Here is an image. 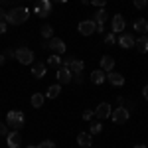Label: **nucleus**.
I'll return each mask as SVG.
<instances>
[{"label":"nucleus","instance_id":"nucleus-1","mask_svg":"<svg viewBox=\"0 0 148 148\" xmlns=\"http://www.w3.org/2000/svg\"><path fill=\"white\" fill-rule=\"evenodd\" d=\"M28 18H30V10H28L26 6H16V8H12L10 12H6V22L14 24V26L24 24Z\"/></svg>","mask_w":148,"mask_h":148},{"label":"nucleus","instance_id":"nucleus-2","mask_svg":"<svg viewBox=\"0 0 148 148\" xmlns=\"http://www.w3.org/2000/svg\"><path fill=\"white\" fill-rule=\"evenodd\" d=\"M6 125L10 126L12 130H20L24 126V113L22 111H10L6 114Z\"/></svg>","mask_w":148,"mask_h":148},{"label":"nucleus","instance_id":"nucleus-3","mask_svg":"<svg viewBox=\"0 0 148 148\" xmlns=\"http://www.w3.org/2000/svg\"><path fill=\"white\" fill-rule=\"evenodd\" d=\"M16 59L22 63V65H32L34 61V51L30 47H18L16 49Z\"/></svg>","mask_w":148,"mask_h":148},{"label":"nucleus","instance_id":"nucleus-4","mask_svg":"<svg viewBox=\"0 0 148 148\" xmlns=\"http://www.w3.org/2000/svg\"><path fill=\"white\" fill-rule=\"evenodd\" d=\"M111 119H113V123H116V125H123V123H126L130 119V111L126 107H116L113 113H111Z\"/></svg>","mask_w":148,"mask_h":148},{"label":"nucleus","instance_id":"nucleus-5","mask_svg":"<svg viewBox=\"0 0 148 148\" xmlns=\"http://www.w3.org/2000/svg\"><path fill=\"white\" fill-rule=\"evenodd\" d=\"M34 12L40 18H47V16L51 14V0H38Z\"/></svg>","mask_w":148,"mask_h":148},{"label":"nucleus","instance_id":"nucleus-6","mask_svg":"<svg viewBox=\"0 0 148 148\" xmlns=\"http://www.w3.org/2000/svg\"><path fill=\"white\" fill-rule=\"evenodd\" d=\"M71 77H73V73H71V69H69V67H65V65L57 67V83H59V85L71 83Z\"/></svg>","mask_w":148,"mask_h":148},{"label":"nucleus","instance_id":"nucleus-7","mask_svg":"<svg viewBox=\"0 0 148 148\" xmlns=\"http://www.w3.org/2000/svg\"><path fill=\"white\" fill-rule=\"evenodd\" d=\"M95 28H97V24L93 22V20H83V22H79V26H77V30H79L81 36L95 34Z\"/></svg>","mask_w":148,"mask_h":148},{"label":"nucleus","instance_id":"nucleus-8","mask_svg":"<svg viewBox=\"0 0 148 148\" xmlns=\"http://www.w3.org/2000/svg\"><path fill=\"white\" fill-rule=\"evenodd\" d=\"M47 47L53 49L57 56H59V53H65V44H63V40H59V38H49V40H47Z\"/></svg>","mask_w":148,"mask_h":148},{"label":"nucleus","instance_id":"nucleus-9","mask_svg":"<svg viewBox=\"0 0 148 148\" xmlns=\"http://www.w3.org/2000/svg\"><path fill=\"white\" fill-rule=\"evenodd\" d=\"M111 113H113V111H111V105H109V103H101V105L95 109V116L101 119V121H103V119H109Z\"/></svg>","mask_w":148,"mask_h":148},{"label":"nucleus","instance_id":"nucleus-10","mask_svg":"<svg viewBox=\"0 0 148 148\" xmlns=\"http://www.w3.org/2000/svg\"><path fill=\"white\" fill-rule=\"evenodd\" d=\"M8 146L10 148H20L22 146V136H20V132L18 130H12V132H8Z\"/></svg>","mask_w":148,"mask_h":148},{"label":"nucleus","instance_id":"nucleus-11","mask_svg":"<svg viewBox=\"0 0 148 148\" xmlns=\"http://www.w3.org/2000/svg\"><path fill=\"white\" fill-rule=\"evenodd\" d=\"M107 79L111 81V85H114V87L125 85V77H123L121 73H116V71H109V73H107Z\"/></svg>","mask_w":148,"mask_h":148},{"label":"nucleus","instance_id":"nucleus-12","mask_svg":"<svg viewBox=\"0 0 148 148\" xmlns=\"http://www.w3.org/2000/svg\"><path fill=\"white\" fill-rule=\"evenodd\" d=\"M32 75H34L36 79H42V77L46 75V63H42V61H36L34 65H32Z\"/></svg>","mask_w":148,"mask_h":148},{"label":"nucleus","instance_id":"nucleus-13","mask_svg":"<svg viewBox=\"0 0 148 148\" xmlns=\"http://www.w3.org/2000/svg\"><path fill=\"white\" fill-rule=\"evenodd\" d=\"M93 134H89V132H79V136H77V144L83 148H91V142H93Z\"/></svg>","mask_w":148,"mask_h":148},{"label":"nucleus","instance_id":"nucleus-14","mask_svg":"<svg viewBox=\"0 0 148 148\" xmlns=\"http://www.w3.org/2000/svg\"><path fill=\"white\" fill-rule=\"evenodd\" d=\"M91 81L95 83V85H101V83L107 81V73H105L103 69H95V71L91 73Z\"/></svg>","mask_w":148,"mask_h":148},{"label":"nucleus","instance_id":"nucleus-15","mask_svg":"<svg viewBox=\"0 0 148 148\" xmlns=\"http://www.w3.org/2000/svg\"><path fill=\"white\" fill-rule=\"evenodd\" d=\"M113 67H114V59L111 56H103L101 57V69L105 73H109V71H113Z\"/></svg>","mask_w":148,"mask_h":148},{"label":"nucleus","instance_id":"nucleus-16","mask_svg":"<svg viewBox=\"0 0 148 148\" xmlns=\"http://www.w3.org/2000/svg\"><path fill=\"white\" fill-rule=\"evenodd\" d=\"M125 30V18L121 16V14H114L113 16V32H123Z\"/></svg>","mask_w":148,"mask_h":148},{"label":"nucleus","instance_id":"nucleus-17","mask_svg":"<svg viewBox=\"0 0 148 148\" xmlns=\"http://www.w3.org/2000/svg\"><path fill=\"white\" fill-rule=\"evenodd\" d=\"M107 20H109V14H107L105 8H99V10L95 12V16H93V22L97 24V26H99V24H105Z\"/></svg>","mask_w":148,"mask_h":148},{"label":"nucleus","instance_id":"nucleus-18","mask_svg":"<svg viewBox=\"0 0 148 148\" xmlns=\"http://www.w3.org/2000/svg\"><path fill=\"white\" fill-rule=\"evenodd\" d=\"M134 46L140 53H146L148 51V36H140L138 40H134Z\"/></svg>","mask_w":148,"mask_h":148},{"label":"nucleus","instance_id":"nucleus-19","mask_svg":"<svg viewBox=\"0 0 148 148\" xmlns=\"http://www.w3.org/2000/svg\"><path fill=\"white\" fill-rule=\"evenodd\" d=\"M119 44L125 47V49H128V47H134V38L130 34H123L121 38H119Z\"/></svg>","mask_w":148,"mask_h":148},{"label":"nucleus","instance_id":"nucleus-20","mask_svg":"<svg viewBox=\"0 0 148 148\" xmlns=\"http://www.w3.org/2000/svg\"><path fill=\"white\" fill-rule=\"evenodd\" d=\"M59 93H61V85H59V83L49 85L47 91H46V99H56V97H59Z\"/></svg>","mask_w":148,"mask_h":148},{"label":"nucleus","instance_id":"nucleus-21","mask_svg":"<svg viewBox=\"0 0 148 148\" xmlns=\"http://www.w3.org/2000/svg\"><path fill=\"white\" fill-rule=\"evenodd\" d=\"M134 30H136L138 34L146 36V34H148V22L144 20V18H138L136 22H134Z\"/></svg>","mask_w":148,"mask_h":148},{"label":"nucleus","instance_id":"nucleus-22","mask_svg":"<svg viewBox=\"0 0 148 148\" xmlns=\"http://www.w3.org/2000/svg\"><path fill=\"white\" fill-rule=\"evenodd\" d=\"M69 69H71L73 75H79V73H83V69H85V63H83L81 59H73L71 65H69Z\"/></svg>","mask_w":148,"mask_h":148},{"label":"nucleus","instance_id":"nucleus-23","mask_svg":"<svg viewBox=\"0 0 148 148\" xmlns=\"http://www.w3.org/2000/svg\"><path fill=\"white\" fill-rule=\"evenodd\" d=\"M44 101H46V95H44V93H34V95H32V107H34V109H40V107L44 105Z\"/></svg>","mask_w":148,"mask_h":148},{"label":"nucleus","instance_id":"nucleus-24","mask_svg":"<svg viewBox=\"0 0 148 148\" xmlns=\"http://www.w3.org/2000/svg\"><path fill=\"white\" fill-rule=\"evenodd\" d=\"M40 32H42V36H44L46 40H49V38H53V28H51L49 24H44V26L40 28Z\"/></svg>","mask_w":148,"mask_h":148},{"label":"nucleus","instance_id":"nucleus-25","mask_svg":"<svg viewBox=\"0 0 148 148\" xmlns=\"http://www.w3.org/2000/svg\"><path fill=\"white\" fill-rule=\"evenodd\" d=\"M47 65H51V67H61V57L57 56V53L49 56L47 57Z\"/></svg>","mask_w":148,"mask_h":148},{"label":"nucleus","instance_id":"nucleus-26","mask_svg":"<svg viewBox=\"0 0 148 148\" xmlns=\"http://www.w3.org/2000/svg\"><path fill=\"white\" fill-rule=\"evenodd\" d=\"M101 130H103L101 123H93V125H91V130H89V134H99Z\"/></svg>","mask_w":148,"mask_h":148},{"label":"nucleus","instance_id":"nucleus-27","mask_svg":"<svg viewBox=\"0 0 148 148\" xmlns=\"http://www.w3.org/2000/svg\"><path fill=\"white\" fill-rule=\"evenodd\" d=\"M36 148H56V144H53L51 140H47V138H46V140H42V142H40Z\"/></svg>","mask_w":148,"mask_h":148},{"label":"nucleus","instance_id":"nucleus-28","mask_svg":"<svg viewBox=\"0 0 148 148\" xmlns=\"http://www.w3.org/2000/svg\"><path fill=\"white\" fill-rule=\"evenodd\" d=\"M132 4L136 6L138 10H142V8H146V6H148V0H132Z\"/></svg>","mask_w":148,"mask_h":148},{"label":"nucleus","instance_id":"nucleus-29","mask_svg":"<svg viewBox=\"0 0 148 148\" xmlns=\"http://www.w3.org/2000/svg\"><path fill=\"white\" fill-rule=\"evenodd\" d=\"M89 4H93V6H97V8H105L107 0H89Z\"/></svg>","mask_w":148,"mask_h":148},{"label":"nucleus","instance_id":"nucleus-30","mask_svg":"<svg viewBox=\"0 0 148 148\" xmlns=\"http://www.w3.org/2000/svg\"><path fill=\"white\" fill-rule=\"evenodd\" d=\"M105 44H107V46H113V44H114V34H113V32L105 36Z\"/></svg>","mask_w":148,"mask_h":148},{"label":"nucleus","instance_id":"nucleus-31","mask_svg":"<svg viewBox=\"0 0 148 148\" xmlns=\"http://www.w3.org/2000/svg\"><path fill=\"white\" fill-rule=\"evenodd\" d=\"M73 59H75V57H73V56H65V57H63V59H61V65H65V67H69Z\"/></svg>","mask_w":148,"mask_h":148},{"label":"nucleus","instance_id":"nucleus-32","mask_svg":"<svg viewBox=\"0 0 148 148\" xmlns=\"http://www.w3.org/2000/svg\"><path fill=\"white\" fill-rule=\"evenodd\" d=\"M6 134H8V125L0 123V136H6Z\"/></svg>","mask_w":148,"mask_h":148},{"label":"nucleus","instance_id":"nucleus-33","mask_svg":"<svg viewBox=\"0 0 148 148\" xmlns=\"http://www.w3.org/2000/svg\"><path fill=\"white\" fill-rule=\"evenodd\" d=\"M93 116H95V113H93V111H83V119H85V121H91Z\"/></svg>","mask_w":148,"mask_h":148},{"label":"nucleus","instance_id":"nucleus-34","mask_svg":"<svg viewBox=\"0 0 148 148\" xmlns=\"http://www.w3.org/2000/svg\"><path fill=\"white\" fill-rule=\"evenodd\" d=\"M71 81H75L77 85H81V83H83V77H81V73H79V75H73V77H71Z\"/></svg>","mask_w":148,"mask_h":148},{"label":"nucleus","instance_id":"nucleus-35","mask_svg":"<svg viewBox=\"0 0 148 148\" xmlns=\"http://www.w3.org/2000/svg\"><path fill=\"white\" fill-rule=\"evenodd\" d=\"M4 57H16V51H14V49H8V51L4 53Z\"/></svg>","mask_w":148,"mask_h":148},{"label":"nucleus","instance_id":"nucleus-36","mask_svg":"<svg viewBox=\"0 0 148 148\" xmlns=\"http://www.w3.org/2000/svg\"><path fill=\"white\" fill-rule=\"evenodd\" d=\"M0 22H6V12L0 8Z\"/></svg>","mask_w":148,"mask_h":148},{"label":"nucleus","instance_id":"nucleus-37","mask_svg":"<svg viewBox=\"0 0 148 148\" xmlns=\"http://www.w3.org/2000/svg\"><path fill=\"white\" fill-rule=\"evenodd\" d=\"M6 32V22H0V34H4Z\"/></svg>","mask_w":148,"mask_h":148},{"label":"nucleus","instance_id":"nucleus-38","mask_svg":"<svg viewBox=\"0 0 148 148\" xmlns=\"http://www.w3.org/2000/svg\"><path fill=\"white\" fill-rule=\"evenodd\" d=\"M142 95H144V99H146V101H148V85H146V87H144V89H142Z\"/></svg>","mask_w":148,"mask_h":148},{"label":"nucleus","instance_id":"nucleus-39","mask_svg":"<svg viewBox=\"0 0 148 148\" xmlns=\"http://www.w3.org/2000/svg\"><path fill=\"white\" fill-rule=\"evenodd\" d=\"M4 61H6V57H4V56H0V65H4Z\"/></svg>","mask_w":148,"mask_h":148},{"label":"nucleus","instance_id":"nucleus-40","mask_svg":"<svg viewBox=\"0 0 148 148\" xmlns=\"http://www.w3.org/2000/svg\"><path fill=\"white\" fill-rule=\"evenodd\" d=\"M134 148H146V146H144V144H136Z\"/></svg>","mask_w":148,"mask_h":148},{"label":"nucleus","instance_id":"nucleus-41","mask_svg":"<svg viewBox=\"0 0 148 148\" xmlns=\"http://www.w3.org/2000/svg\"><path fill=\"white\" fill-rule=\"evenodd\" d=\"M53 2H59V4H63V2H67V0H53Z\"/></svg>","mask_w":148,"mask_h":148},{"label":"nucleus","instance_id":"nucleus-42","mask_svg":"<svg viewBox=\"0 0 148 148\" xmlns=\"http://www.w3.org/2000/svg\"><path fill=\"white\" fill-rule=\"evenodd\" d=\"M0 2H4V0H0Z\"/></svg>","mask_w":148,"mask_h":148}]
</instances>
